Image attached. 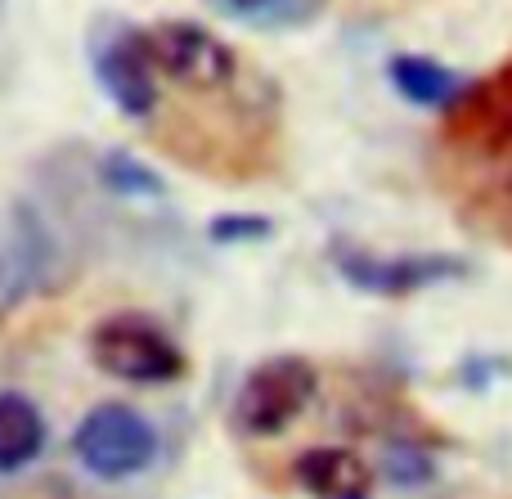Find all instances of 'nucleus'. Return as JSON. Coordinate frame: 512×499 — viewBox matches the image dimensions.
I'll list each match as a JSON object with an SVG mask.
<instances>
[{
  "label": "nucleus",
  "instance_id": "9d476101",
  "mask_svg": "<svg viewBox=\"0 0 512 499\" xmlns=\"http://www.w3.org/2000/svg\"><path fill=\"white\" fill-rule=\"evenodd\" d=\"M45 450V414L32 396L0 392V473H23Z\"/></svg>",
  "mask_w": 512,
  "mask_h": 499
},
{
  "label": "nucleus",
  "instance_id": "39448f33",
  "mask_svg": "<svg viewBox=\"0 0 512 499\" xmlns=\"http://www.w3.org/2000/svg\"><path fill=\"white\" fill-rule=\"evenodd\" d=\"M337 275L360 293L378 297H409L436 288L445 279H463L468 261L463 257H441V252H409V257H378V252L360 248H337Z\"/></svg>",
  "mask_w": 512,
  "mask_h": 499
},
{
  "label": "nucleus",
  "instance_id": "20e7f679",
  "mask_svg": "<svg viewBox=\"0 0 512 499\" xmlns=\"http://www.w3.org/2000/svg\"><path fill=\"white\" fill-rule=\"evenodd\" d=\"M149 54L158 72H167L189 90H221L239 72V54L194 18H167L149 27Z\"/></svg>",
  "mask_w": 512,
  "mask_h": 499
},
{
  "label": "nucleus",
  "instance_id": "ddd939ff",
  "mask_svg": "<svg viewBox=\"0 0 512 499\" xmlns=\"http://www.w3.org/2000/svg\"><path fill=\"white\" fill-rule=\"evenodd\" d=\"M230 5H239V9H261V5H270V0H230Z\"/></svg>",
  "mask_w": 512,
  "mask_h": 499
},
{
  "label": "nucleus",
  "instance_id": "6e6552de",
  "mask_svg": "<svg viewBox=\"0 0 512 499\" xmlns=\"http://www.w3.org/2000/svg\"><path fill=\"white\" fill-rule=\"evenodd\" d=\"M297 482L310 499H373V468L346 446H310L297 455Z\"/></svg>",
  "mask_w": 512,
  "mask_h": 499
},
{
  "label": "nucleus",
  "instance_id": "423d86ee",
  "mask_svg": "<svg viewBox=\"0 0 512 499\" xmlns=\"http://www.w3.org/2000/svg\"><path fill=\"white\" fill-rule=\"evenodd\" d=\"M95 77L104 95L126 117H149L158 108V63L149 54V32L140 27H113L104 41L90 50Z\"/></svg>",
  "mask_w": 512,
  "mask_h": 499
},
{
  "label": "nucleus",
  "instance_id": "f257e3e1",
  "mask_svg": "<svg viewBox=\"0 0 512 499\" xmlns=\"http://www.w3.org/2000/svg\"><path fill=\"white\" fill-rule=\"evenodd\" d=\"M90 360L108 378L131 387H162L185 374V351L176 347V338L140 311H117L99 320L90 333Z\"/></svg>",
  "mask_w": 512,
  "mask_h": 499
},
{
  "label": "nucleus",
  "instance_id": "1a4fd4ad",
  "mask_svg": "<svg viewBox=\"0 0 512 499\" xmlns=\"http://www.w3.org/2000/svg\"><path fill=\"white\" fill-rule=\"evenodd\" d=\"M387 81L396 86V95H405L418 108H445L450 113L463 99L468 81L450 68V63L432 59V54H391L387 59Z\"/></svg>",
  "mask_w": 512,
  "mask_h": 499
},
{
  "label": "nucleus",
  "instance_id": "9b49d317",
  "mask_svg": "<svg viewBox=\"0 0 512 499\" xmlns=\"http://www.w3.org/2000/svg\"><path fill=\"white\" fill-rule=\"evenodd\" d=\"M104 180L117 189V194H162V180L153 176L149 167H140L135 158H126V153L104 158Z\"/></svg>",
  "mask_w": 512,
  "mask_h": 499
},
{
  "label": "nucleus",
  "instance_id": "f8f14e48",
  "mask_svg": "<svg viewBox=\"0 0 512 499\" xmlns=\"http://www.w3.org/2000/svg\"><path fill=\"white\" fill-rule=\"evenodd\" d=\"M212 234H216L221 243L256 239V234H270V221H261V216H225V221L212 225Z\"/></svg>",
  "mask_w": 512,
  "mask_h": 499
},
{
  "label": "nucleus",
  "instance_id": "f03ea898",
  "mask_svg": "<svg viewBox=\"0 0 512 499\" xmlns=\"http://www.w3.org/2000/svg\"><path fill=\"white\" fill-rule=\"evenodd\" d=\"M72 455L99 482H126V477H140L158 459V428L131 405L104 401L95 410H86V419L77 423Z\"/></svg>",
  "mask_w": 512,
  "mask_h": 499
},
{
  "label": "nucleus",
  "instance_id": "0eeeda50",
  "mask_svg": "<svg viewBox=\"0 0 512 499\" xmlns=\"http://www.w3.org/2000/svg\"><path fill=\"white\" fill-rule=\"evenodd\" d=\"M450 122L463 140L481 144V149L512 144V59L490 72L486 81L463 90V99L450 108Z\"/></svg>",
  "mask_w": 512,
  "mask_h": 499
},
{
  "label": "nucleus",
  "instance_id": "7ed1b4c3",
  "mask_svg": "<svg viewBox=\"0 0 512 499\" xmlns=\"http://www.w3.org/2000/svg\"><path fill=\"white\" fill-rule=\"evenodd\" d=\"M319 392V374L306 356H270L243 378L234 396V423L248 437H279L306 414Z\"/></svg>",
  "mask_w": 512,
  "mask_h": 499
}]
</instances>
